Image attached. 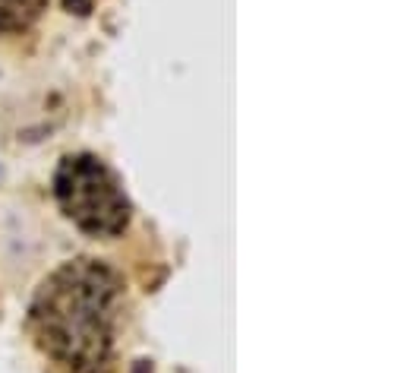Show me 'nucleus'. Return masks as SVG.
<instances>
[{
    "label": "nucleus",
    "instance_id": "39448f33",
    "mask_svg": "<svg viewBox=\"0 0 407 373\" xmlns=\"http://www.w3.org/2000/svg\"><path fill=\"white\" fill-rule=\"evenodd\" d=\"M133 373H152V361H136Z\"/></svg>",
    "mask_w": 407,
    "mask_h": 373
},
{
    "label": "nucleus",
    "instance_id": "f257e3e1",
    "mask_svg": "<svg viewBox=\"0 0 407 373\" xmlns=\"http://www.w3.org/2000/svg\"><path fill=\"white\" fill-rule=\"evenodd\" d=\"M120 278L98 260L63 262L32 300V326L48 354L73 373H111Z\"/></svg>",
    "mask_w": 407,
    "mask_h": 373
},
{
    "label": "nucleus",
    "instance_id": "7ed1b4c3",
    "mask_svg": "<svg viewBox=\"0 0 407 373\" xmlns=\"http://www.w3.org/2000/svg\"><path fill=\"white\" fill-rule=\"evenodd\" d=\"M48 0H0V32H19L35 23Z\"/></svg>",
    "mask_w": 407,
    "mask_h": 373
},
{
    "label": "nucleus",
    "instance_id": "f03ea898",
    "mask_svg": "<svg viewBox=\"0 0 407 373\" xmlns=\"http://www.w3.org/2000/svg\"><path fill=\"white\" fill-rule=\"evenodd\" d=\"M54 196L79 231L117 238L130 224V202L111 168L95 155H67L54 174Z\"/></svg>",
    "mask_w": 407,
    "mask_h": 373
},
{
    "label": "nucleus",
    "instance_id": "20e7f679",
    "mask_svg": "<svg viewBox=\"0 0 407 373\" xmlns=\"http://www.w3.org/2000/svg\"><path fill=\"white\" fill-rule=\"evenodd\" d=\"M92 7H95V0H63V10H70L76 16H89Z\"/></svg>",
    "mask_w": 407,
    "mask_h": 373
}]
</instances>
